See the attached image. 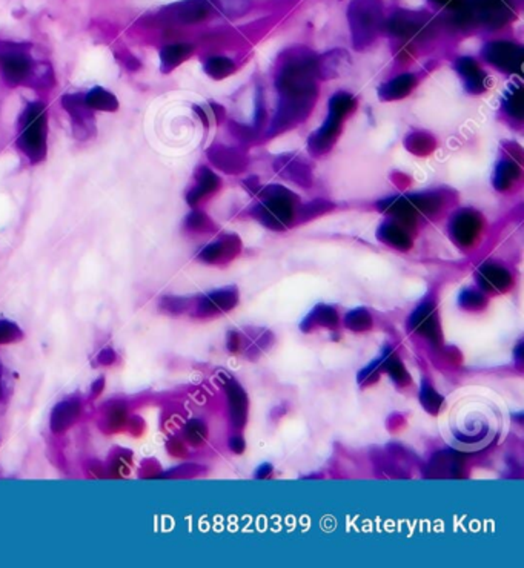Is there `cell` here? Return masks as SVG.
I'll return each mask as SVG.
<instances>
[{
    "label": "cell",
    "instance_id": "f546056e",
    "mask_svg": "<svg viewBox=\"0 0 524 568\" xmlns=\"http://www.w3.org/2000/svg\"><path fill=\"white\" fill-rule=\"evenodd\" d=\"M344 324L354 332H366L372 328V316L366 309H355L346 315Z\"/></svg>",
    "mask_w": 524,
    "mask_h": 568
},
{
    "label": "cell",
    "instance_id": "e575fe53",
    "mask_svg": "<svg viewBox=\"0 0 524 568\" xmlns=\"http://www.w3.org/2000/svg\"><path fill=\"white\" fill-rule=\"evenodd\" d=\"M460 304L464 309H480V307L486 304V298L480 292L472 291V289H466L460 295Z\"/></svg>",
    "mask_w": 524,
    "mask_h": 568
},
{
    "label": "cell",
    "instance_id": "52a82bcc",
    "mask_svg": "<svg viewBox=\"0 0 524 568\" xmlns=\"http://www.w3.org/2000/svg\"><path fill=\"white\" fill-rule=\"evenodd\" d=\"M471 21H476L489 28L503 26L512 17L511 0H466L463 2Z\"/></svg>",
    "mask_w": 524,
    "mask_h": 568
},
{
    "label": "cell",
    "instance_id": "6da1fadb",
    "mask_svg": "<svg viewBox=\"0 0 524 568\" xmlns=\"http://www.w3.org/2000/svg\"><path fill=\"white\" fill-rule=\"evenodd\" d=\"M317 69L315 57L303 52H293L280 68L275 85L280 97L291 99H317Z\"/></svg>",
    "mask_w": 524,
    "mask_h": 568
},
{
    "label": "cell",
    "instance_id": "83f0119b",
    "mask_svg": "<svg viewBox=\"0 0 524 568\" xmlns=\"http://www.w3.org/2000/svg\"><path fill=\"white\" fill-rule=\"evenodd\" d=\"M192 51V46L191 45H186V43H175V45H170L166 46V48L162 51V63L165 68H174L177 65L182 63Z\"/></svg>",
    "mask_w": 524,
    "mask_h": 568
},
{
    "label": "cell",
    "instance_id": "f35d334b",
    "mask_svg": "<svg viewBox=\"0 0 524 568\" xmlns=\"http://www.w3.org/2000/svg\"><path fill=\"white\" fill-rule=\"evenodd\" d=\"M231 449L236 453H241L243 450H245V441H243L241 438H234V440L231 441Z\"/></svg>",
    "mask_w": 524,
    "mask_h": 568
},
{
    "label": "cell",
    "instance_id": "2e32d148",
    "mask_svg": "<svg viewBox=\"0 0 524 568\" xmlns=\"http://www.w3.org/2000/svg\"><path fill=\"white\" fill-rule=\"evenodd\" d=\"M476 280H479V284L484 289V291L500 292L511 286L512 277L504 267L498 264L486 263L476 271Z\"/></svg>",
    "mask_w": 524,
    "mask_h": 568
},
{
    "label": "cell",
    "instance_id": "4316f807",
    "mask_svg": "<svg viewBox=\"0 0 524 568\" xmlns=\"http://www.w3.org/2000/svg\"><path fill=\"white\" fill-rule=\"evenodd\" d=\"M85 104L91 109H102V111H112L117 108V100L116 97L111 94V92L105 91L104 88H94L89 91L88 94L83 97Z\"/></svg>",
    "mask_w": 524,
    "mask_h": 568
},
{
    "label": "cell",
    "instance_id": "8fae6325",
    "mask_svg": "<svg viewBox=\"0 0 524 568\" xmlns=\"http://www.w3.org/2000/svg\"><path fill=\"white\" fill-rule=\"evenodd\" d=\"M481 220L474 211H460L451 221V234L458 245L469 246L479 237Z\"/></svg>",
    "mask_w": 524,
    "mask_h": 568
},
{
    "label": "cell",
    "instance_id": "836d02e7",
    "mask_svg": "<svg viewBox=\"0 0 524 568\" xmlns=\"http://www.w3.org/2000/svg\"><path fill=\"white\" fill-rule=\"evenodd\" d=\"M381 366L386 369V372L388 374L394 378L397 383H406V381L409 379V375H408V372H406V369L403 367V364H401L400 361H397L395 358H392V357H385L383 358V362H381Z\"/></svg>",
    "mask_w": 524,
    "mask_h": 568
},
{
    "label": "cell",
    "instance_id": "30bf717a",
    "mask_svg": "<svg viewBox=\"0 0 524 568\" xmlns=\"http://www.w3.org/2000/svg\"><path fill=\"white\" fill-rule=\"evenodd\" d=\"M429 26V18L425 14L420 13H410V11H400L392 16L389 21L385 22L383 28L397 37H414L425 31Z\"/></svg>",
    "mask_w": 524,
    "mask_h": 568
},
{
    "label": "cell",
    "instance_id": "ab89813d",
    "mask_svg": "<svg viewBox=\"0 0 524 568\" xmlns=\"http://www.w3.org/2000/svg\"><path fill=\"white\" fill-rule=\"evenodd\" d=\"M269 472H271V465H261V469L257 472V477L263 478V474H269Z\"/></svg>",
    "mask_w": 524,
    "mask_h": 568
},
{
    "label": "cell",
    "instance_id": "ba28073f",
    "mask_svg": "<svg viewBox=\"0 0 524 568\" xmlns=\"http://www.w3.org/2000/svg\"><path fill=\"white\" fill-rule=\"evenodd\" d=\"M484 60L504 72H520L523 67L524 52L517 43L508 40H497L486 43L481 51Z\"/></svg>",
    "mask_w": 524,
    "mask_h": 568
},
{
    "label": "cell",
    "instance_id": "277c9868",
    "mask_svg": "<svg viewBox=\"0 0 524 568\" xmlns=\"http://www.w3.org/2000/svg\"><path fill=\"white\" fill-rule=\"evenodd\" d=\"M355 108V100L348 92H337L329 101V114H327L324 123L317 129L310 137V152L311 154H324L332 147L337 137L340 134V128L344 117Z\"/></svg>",
    "mask_w": 524,
    "mask_h": 568
},
{
    "label": "cell",
    "instance_id": "74e56055",
    "mask_svg": "<svg viewBox=\"0 0 524 568\" xmlns=\"http://www.w3.org/2000/svg\"><path fill=\"white\" fill-rule=\"evenodd\" d=\"M430 2H434L435 5H442V6H449V8H458L462 5L463 0H430Z\"/></svg>",
    "mask_w": 524,
    "mask_h": 568
},
{
    "label": "cell",
    "instance_id": "3957f363",
    "mask_svg": "<svg viewBox=\"0 0 524 568\" xmlns=\"http://www.w3.org/2000/svg\"><path fill=\"white\" fill-rule=\"evenodd\" d=\"M297 197L282 186L271 184L263 189L261 201L256 208L257 217L265 226L283 230L294 220V203Z\"/></svg>",
    "mask_w": 524,
    "mask_h": 568
},
{
    "label": "cell",
    "instance_id": "44dd1931",
    "mask_svg": "<svg viewBox=\"0 0 524 568\" xmlns=\"http://www.w3.org/2000/svg\"><path fill=\"white\" fill-rule=\"evenodd\" d=\"M239 301V294L234 287L229 289H222V291L214 292L207 296V300L203 301V309L207 312L212 313H220L231 311L234 306Z\"/></svg>",
    "mask_w": 524,
    "mask_h": 568
},
{
    "label": "cell",
    "instance_id": "cb8c5ba5",
    "mask_svg": "<svg viewBox=\"0 0 524 568\" xmlns=\"http://www.w3.org/2000/svg\"><path fill=\"white\" fill-rule=\"evenodd\" d=\"M219 184H220L219 177L214 172H211L209 169H204V167H202L197 175V186H195V188L188 194V201L191 204L197 203L200 199L204 197V195H208L212 191L217 189Z\"/></svg>",
    "mask_w": 524,
    "mask_h": 568
},
{
    "label": "cell",
    "instance_id": "4dcf8cb0",
    "mask_svg": "<svg viewBox=\"0 0 524 568\" xmlns=\"http://www.w3.org/2000/svg\"><path fill=\"white\" fill-rule=\"evenodd\" d=\"M504 109H506V113L517 118L521 120L523 114H524V100H523V89L520 85L513 87L511 89V92H508L506 99H504Z\"/></svg>",
    "mask_w": 524,
    "mask_h": 568
},
{
    "label": "cell",
    "instance_id": "1f68e13d",
    "mask_svg": "<svg viewBox=\"0 0 524 568\" xmlns=\"http://www.w3.org/2000/svg\"><path fill=\"white\" fill-rule=\"evenodd\" d=\"M406 146L410 152L425 155L434 149V138L425 133H415L406 138Z\"/></svg>",
    "mask_w": 524,
    "mask_h": 568
},
{
    "label": "cell",
    "instance_id": "d4e9b609",
    "mask_svg": "<svg viewBox=\"0 0 524 568\" xmlns=\"http://www.w3.org/2000/svg\"><path fill=\"white\" fill-rule=\"evenodd\" d=\"M520 167L511 160H503L498 163L493 174V186L498 191H508L511 186L518 180Z\"/></svg>",
    "mask_w": 524,
    "mask_h": 568
},
{
    "label": "cell",
    "instance_id": "603a6c76",
    "mask_svg": "<svg viewBox=\"0 0 524 568\" xmlns=\"http://www.w3.org/2000/svg\"><path fill=\"white\" fill-rule=\"evenodd\" d=\"M337 323H339V316L337 312L329 306H317L311 312V315L306 316V320L302 324L303 330H311L315 325H323V328L334 329Z\"/></svg>",
    "mask_w": 524,
    "mask_h": 568
},
{
    "label": "cell",
    "instance_id": "5b68a950",
    "mask_svg": "<svg viewBox=\"0 0 524 568\" xmlns=\"http://www.w3.org/2000/svg\"><path fill=\"white\" fill-rule=\"evenodd\" d=\"M18 146L31 162H40L46 154V117L42 104H33L21 118Z\"/></svg>",
    "mask_w": 524,
    "mask_h": 568
},
{
    "label": "cell",
    "instance_id": "4fadbf2b",
    "mask_svg": "<svg viewBox=\"0 0 524 568\" xmlns=\"http://www.w3.org/2000/svg\"><path fill=\"white\" fill-rule=\"evenodd\" d=\"M409 325L423 337H427L435 343L440 341V324L432 304L425 303L417 307L415 312L410 315Z\"/></svg>",
    "mask_w": 524,
    "mask_h": 568
},
{
    "label": "cell",
    "instance_id": "e0dca14e",
    "mask_svg": "<svg viewBox=\"0 0 524 568\" xmlns=\"http://www.w3.org/2000/svg\"><path fill=\"white\" fill-rule=\"evenodd\" d=\"M455 68H457L458 74H460L462 77H464L467 91L474 92V94H479V92H483L486 88H488L489 79L481 71L479 63H476L474 59H471V57L458 59L455 63Z\"/></svg>",
    "mask_w": 524,
    "mask_h": 568
},
{
    "label": "cell",
    "instance_id": "ac0fdd59",
    "mask_svg": "<svg viewBox=\"0 0 524 568\" xmlns=\"http://www.w3.org/2000/svg\"><path fill=\"white\" fill-rule=\"evenodd\" d=\"M209 160L219 166L222 171L237 174L245 169L246 166V157L243 155L237 149L226 147V146H212L209 149Z\"/></svg>",
    "mask_w": 524,
    "mask_h": 568
},
{
    "label": "cell",
    "instance_id": "8992f818",
    "mask_svg": "<svg viewBox=\"0 0 524 568\" xmlns=\"http://www.w3.org/2000/svg\"><path fill=\"white\" fill-rule=\"evenodd\" d=\"M0 65L8 82L22 83L25 80L36 82L37 85H50L48 68L37 69L31 65L28 55L18 48L13 46H2L0 48Z\"/></svg>",
    "mask_w": 524,
    "mask_h": 568
},
{
    "label": "cell",
    "instance_id": "8d00e7d4",
    "mask_svg": "<svg viewBox=\"0 0 524 568\" xmlns=\"http://www.w3.org/2000/svg\"><path fill=\"white\" fill-rule=\"evenodd\" d=\"M329 208H331V203L323 201V200H317V201H312V203H310V204H306L305 213H306L307 217H315V216H318V213L326 212Z\"/></svg>",
    "mask_w": 524,
    "mask_h": 568
},
{
    "label": "cell",
    "instance_id": "7a4b0ae2",
    "mask_svg": "<svg viewBox=\"0 0 524 568\" xmlns=\"http://www.w3.org/2000/svg\"><path fill=\"white\" fill-rule=\"evenodd\" d=\"M348 21L354 48L366 50L376 40L385 25L381 0H352L348 8Z\"/></svg>",
    "mask_w": 524,
    "mask_h": 568
},
{
    "label": "cell",
    "instance_id": "d590c367",
    "mask_svg": "<svg viewBox=\"0 0 524 568\" xmlns=\"http://www.w3.org/2000/svg\"><path fill=\"white\" fill-rule=\"evenodd\" d=\"M231 249V243H223V241H215V243L209 245L208 247L203 249L202 258L204 262H217L224 254Z\"/></svg>",
    "mask_w": 524,
    "mask_h": 568
},
{
    "label": "cell",
    "instance_id": "7402d4cb",
    "mask_svg": "<svg viewBox=\"0 0 524 568\" xmlns=\"http://www.w3.org/2000/svg\"><path fill=\"white\" fill-rule=\"evenodd\" d=\"M228 395H229L232 423L237 427H241L246 423V415H248V398L245 390H243L239 384L232 383L228 389Z\"/></svg>",
    "mask_w": 524,
    "mask_h": 568
},
{
    "label": "cell",
    "instance_id": "484cf974",
    "mask_svg": "<svg viewBox=\"0 0 524 568\" xmlns=\"http://www.w3.org/2000/svg\"><path fill=\"white\" fill-rule=\"evenodd\" d=\"M209 2L212 9L228 18L245 16L252 6V0H209Z\"/></svg>",
    "mask_w": 524,
    "mask_h": 568
},
{
    "label": "cell",
    "instance_id": "5bb4252c",
    "mask_svg": "<svg viewBox=\"0 0 524 568\" xmlns=\"http://www.w3.org/2000/svg\"><path fill=\"white\" fill-rule=\"evenodd\" d=\"M275 171L285 177L288 180H293L294 183L300 186H311L312 184V174L310 166L305 162L298 160L297 157L293 155H282L277 158L275 162Z\"/></svg>",
    "mask_w": 524,
    "mask_h": 568
},
{
    "label": "cell",
    "instance_id": "ffe728a7",
    "mask_svg": "<svg viewBox=\"0 0 524 568\" xmlns=\"http://www.w3.org/2000/svg\"><path fill=\"white\" fill-rule=\"evenodd\" d=\"M377 237L395 249L406 250L413 245V240H410L408 230L405 226H401L397 221H386L380 226Z\"/></svg>",
    "mask_w": 524,
    "mask_h": 568
},
{
    "label": "cell",
    "instance_id": "7c38bea8",
    "mask_svg": "<svg viewBox=\"0 0 524 568\" xmlns=\"http://www.w3.org/2000/svg\"><path fill=\"white\" fill-rule=\"evenodd\" d=\"M349 65H351L349 54L344 50L329 51L320 55V57H315L317 77L322 80L340 77L342 74L348 71Z\"/></svg>",
    "mask_w": 524,
    "mask_h": 568
},
{
    "label": "cell",
    "instance_id": "f1b7e54d",
    "mask_svg": "<svg viewBox=\"0 0 524 568\" xmlns=\"http://www.w3.org/2000/svg\"><path fill=\"white\" fill-rule=\"evenodd\" d=\"M204 69H207L212 79L219 80L232 74L234 69H236V65L228 57H211L207 65H204Z\"/></svg>",
    "mask_w": 524,
    "mask_h": 568
},
{
    "label": "cell",
    "instance_id": "d6986e66",
    "mask_svg": "<svg viewBox=\"0 0 524 568\" xmlns=\"http://www.w3.org/2000/svg\"><path fill=\"white\" fill-rule=\"evenodd\" d=\"M415 85V76H413V74H401V76H397L378 88V97L385 101L403 99L414 89Z\"/></svg>",
    "mask_w": 524,
    "mask_h": 568
},
{
    "label": "cell",
    "instance_id": "9c48e42d",
    "mask_svg": "<svg viewBox=\"0 0 524 568\" xmlns=\"http://www.w3.org/2000/svg\"><path fill=\"white\" fill-rule=\"evenodd\" d=\"M63 108L68 111L72 118L74 135L79 140H85L92 133H94V117L91 114V108L87 106L85 100L80 96H67L62 100Z\"/></svg>",
    "mask_w": 524,
    "mask_h": 568
},
{
    "label": "cell",
    "instance_id": "9a60e30c",
    "mask_svg": "<svg viewBox=\"0 0 524 568\" xmlns=\"http://www.w3.org/2000/svg\"><path fill=\"white\" fill-rule=\"evenodd\" d=\"M171 9L174 21L180 23H197L209 17L212 6L209 0H185Z\"/></svg>",
    "mask_w": 524,
    "mask_h": 568
},
{
    "label": "cell",
    "instance_id": "d6a6232c",
    "mask_svg": "<svg viewBox=\"0 0 524 568\" xmlns=\"http://www.w3.org/2000/svg\"><path fill=\"white\" fill-rule=\"evenodd\" d=\"M420 401L423 404V407L429 413H438L440 408L443 406V398L442 395H438L435 390L430 387V386H423L421 387V392H420Z\"/></svg>",
    "mask_w": 524,
    "mask_h": 568
}]
</instances>
